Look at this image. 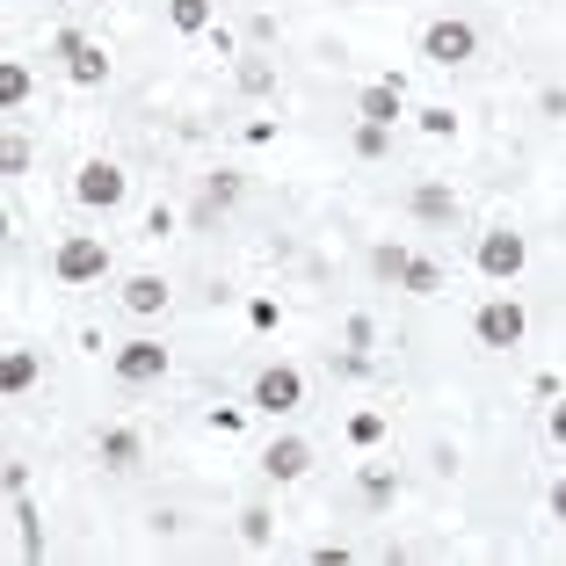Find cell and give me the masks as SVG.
<instances>
[{
  "mask_svg": "<svg viewBox=\"0 0 566 566\" xmlns=\"http://www.w3.org/2000/svg\"><path fill=\"white\" fill-rule=\"evenodd\" d=\"M167 22H175V36H211L218 8H211V0H167Z\"/></svg>",
  "mask_w": 566,
  "mask_h": 566,
  "instance_id": "obj_14",
  "label": "cell"
},
{
  "mask_svg": "<svg viewBox=\"0 0 566 566\" xmlns=\"http://www.w3.org/2000/svg\"><path fill=\"white\" fill-rule=\"evenodd\" d=\"M349 153H356V160H385V153H392V124H370V117H356V132H349Z\"/></svg>",
  "mask_w": 566,
  "mask_h": 566,
  "instance_id": "obj_19",
  "label": "cell"
},
{
  "mask_svg": "<svg viewBox=\"0 0 566 566\" xmlns=\"http://www.w3.org/2000/svg\"><path fill=\"white\" fill-rule=\"evenodd\" d=\"M240 197H248V182H240L233 167H218V175H203V211H233Z\"/></svg>",
  "mask_w": 566,
  "mask_h": 566,
  "instance_id": "obj_18",
  "label": "cell"
},
{
  "mask_svg": "<svg viewBox=\"0 0 566 566\" xmlns=\"http://www.w3.org/2000/svg\"><path fill=\"white\" fill-rule=\"evenodd\" d=\"M537 117L566 124V87H537Z\"/></svg>",
  "mask_w": 566,
  "mask_h": 566,
  "instance_id": "obj_26",
  "label": "cell"
},
{
  "mask_svg": "<svg viewBox=\"0 0 566 566\" xmlns=\"http://www.w3.org/2000/svg\"><path fill=\"white\" fill-rule=\"evenodd\" d=\"M240 95H276V66H269V59H240Z\"/></svg>",
  "mask_w": 566,
  "mask_h": 566,
  "instance_id": "obj_21",
  "label": "cell"
},
{
  "mask_svg": "<svg viewBox=\"0 0 566 566\" xmlns=\"http://www.w3.org/2000/svg\"><path fill=\"white\" fill-rule=\"evenodd\" d=\"M95 458H102L109 472H132V465H138V429H102V436H95Z\"/></svg>",
  "mask_w": 566,
  "mask_h": 566,
  "instance_id": "obj_15",
  "label": "cell"
},
{
  "mask_svg": "<svg viewBox=\"0 0 566 566\" xmlns=\"http://www.w3.org/2000/svg\"><path fill=\"white\" fill-rule=\"evenodd\" d=\"M407 218H421V226H458V189L450 182H415L407 189Z\"/></svg>",
  "mask_w": 566,
  "mask_h": 566,
  "instance_id": "obj_9",
  "label": "cell"
},
{
  "mask_svg": "<svg viewBox=\"0 0 566 566\" xmlns=\"http://www.w3.org/2000/svg\"><path fill=\"white\" fill-rule=\"evenodd\" d=\"M356 117H370V124H400V117H407V81H400V73L364 81V87H356Z\"/></svg>",
  "mask_w": 566,
  "mask_h": 566,
  "instance_id": "obj_8",
  "label": "cell"
},
{
  "mask_svg": "<svg viewBox=\"0 0 566 566\" xmlns=\"http://www.w3.org/2000/svg\"><path fill=\"white\" fill-rule=\"evenodd\" d=\"M545 429H552V443H559V450H566V392H559V400H552V415H545Z\"/></svg>",
  "mask_w": 566,
  "mask_h": 566,
  "instance_id": "obj_31",
  "label": "cell"
},
{
  "mask_svg": "<svg viewBox=\"0 0 566 566\" xmlns=\"http://www.w3.org/2000/svg\"><path fill=\"white\" fill-rule=\"evenodd\" d=\"M73 197H81L87 211H117V203L132 197V175H124L117 160H87L81 175H73Z\"/></svg>",
  "mask_w": 566,
  "mask_h": 566,
  "instance_id": "obj_5",
  "label": "cell"
},
{
  "mask_svg": "<svg viewBox=\"0 0 566 566\" xmlns=\"http://www.w3.org/2000/svg\"><path fill=\"white\" fill-rule=\"evenodd\" d=\"M472 334H480V349H523V334H531V313H523V305L501 291V298H486L480 313H472Z\"/></svg>",
  "mask_w": 566,
  "mask_h": 566,
  "instance_id": "obj_4",
  "label": "cell"
},
{
  "mask_svg": "<svg viewBox=\"0 0 566 566\" xmlns=\"http://www.w3.org/2000/svg\"><path fill=\"white\" fill-rule=\"evenodd\" d=\"M109 370H117L124 385H160L167 378V349L153 342V334H132V342L109 349Z\"/></svg>",
  "mask_w": 566,
  "mask_h": 566,
  "instance_id": "obj_6",
  "label": "cell"
},
{
  "mask_svg": "<svg viewBox=\"0 0 566 566\" xmlns=\"http://www.w3.org/2000/svg\"><path fill=\"white\" fill-rule=\"evenodd\" d=\"M262 415H298L305 407V378L291 364H269V370H254V392H248Z\"/></svg>",
  "mask_w": 566,
  "mask_h": 566,
  "instance_id": "obj_7",
  "label": "cell"
},
{
  "mask_svg": "<svg viewBox=\"0 0 566 566\" xmlns=\"http://www.w3.org/2000/svg\"><path fill=\"white\" fill-rule=\"evenodd\" d=\"M36 378H44L36 349H8V356H0V392H8V400H22V392H30Z\"/></svg>",
  "mask_w": 566,
  "mask_h": 566,
  "instance_id": "obj_12",
  "label": "cell"
},
{
  "mask_svg": "<svg viewBox=\"0 0 566 566\" xmlns=\"http://www.w3.org/2000/svg\"><path fill=\"white\" fill-rule=\"evenodd\" d=\"M240 537H248V545H254V552H262V545H269V537H276V516H269L262 501H254V509H240Z\"/></svg>",
  "mask_w": 566,
  "mask_h": 566,
  "instance_id": "obj_22",
  "label": "cell"
},
{
  "mask_svg": "<svg viewBox=\"0 0 566 566\" xmlns=\"http://www.w3.org/2000/svg\"><path fill=\"white\" fill-rule=\"evenodd\" d=\"M472 262H480V276H486V283H516L523 269H531V240L509 233V226H486L480 248H472Z\"/></svg>",
  "mask_w": 566,
  "mask_h": 566,
  "instance_id": "obj_1",
  "label": "cell"
},
{
  "mask_svg": "<svg viewBox=\"0 0 566 566\" xmlns=\"http://www.w3.org/2000/svg\"><path fill=\"white\" fill-rule=\"evenodd\" d=\"M51 269H59V283H102L117 262H109V240L66 233V240H59V254H51Z\"/></svg>",
  "mask_w": 566,
  "mask_h": 566,
  "instance_id": "obj_3",
  "label": "cell"
},
{
  "mask_svg": "<svg viewBox=\"0 0 566 566\" xmlns=\"http://www.w3.org/2000/svg\"><path fill=\"white\" fill-rule=\"evenodd\" d=\"M66 81L73 87H102V81H109V51H102V44H81L66 59Z\"/></svg>",
  "mask_w": 566,
  "mask_h": 566,
  "instance_id": "obj_17",
  "label": "cell"
},
{
  "mask_svg": "<svg viewBox=\"0 0 566 566\" xmlns=\"http://www.w3.org/2000/svg\"><path fill=\"white\" fill-rule=\"evenodd\" d=\"M175 226H182V218L167 211V203H153V211H146V233H153V240H167V233H175Z\"/></svg>",
  "mask_w": 566,
  "mask_h": 566,
  "instance_id": "obj_29",
  "label": "cell"
},
{
  "mask_svg": "<svg viewBox=\"0 0 566 566\" xmlns=\"http://www.w3.org/2000/svg\"><path fill=\"white\" fill-rule=\"evenodd\" d=\"M392 291H407V298H436V291H443V262L407 254V269H400V283H392Z\"/></svg>",
  "mask_w": 566,
  "mask_h": 566,
  "instance_id": "obj_13",
  "label": "cell"
},
{
  "mask_svg": "<svg viewBox=\"0 0 566 566\" xmlns=\"http://www.w3.org/2000/svg\"><path fill=\"white\" fill-rule=\"evenodd\" d=\"M22 102H30V66H22V59H0V109L15 117Z\"/></svg>",
  "mask_w": 566,
  "mask_h": 566,
  "instance_id": "obj_20",
  "label": "cell"
},
{
  "mask_svg": "<svg viewBox=\"0 0 566 566\" xmlns=\"http://www.w3.org/2000/svg\"><path fill=\"white\" fill-rule=\"evenodd\" d=\"M262 472H269V480H283V486L305 480V472H313V443H298V436H276V443L262 450Z\"/></svg>",
  "mask_w": 566,
  "mask_h": 566,
  "instance_id": "obj_10",
  "label": "cell"
},
{
  "mask_svg": "<svg viewBox=\"0 0 566 566\" xmlns=\"http://www.w3.org/2000/svg\"><path fill=\"white\" fill-rule=\"evenodd\" d=\"M407 254H415V248H378V254H370V269H378V276H385V283H400V269H407Z\"/></svg>",
  "mask_w": 566,
  "mask_h": 566,
  "instance_id": "obj_24",
  "label": "cell"
},
{
  "mask_svg": "<svg viewBox=\"0 0 566 566\" xmlns=\"http://www.w3.org/2000/svg\"><path fill=\"white\" fill-rule=\"evenodd\" d=\"M421 59H429V66H472V59H480V30H472L465 15L429 22V30H421Z\"/></svg>",
  "mask_w": 566,
  "mask_h": 566,
  "instance_id": "obj_2",
  "label": "cell"
},
{
  "mask_svg": "<svg viewBox=\"0 0 566 566\" xmlns=\"http://www.w3.org/2000/svg\"><path fill=\"white\" fill-rule=\"evenodd\" d=\"M0 175H30V146H22V138L0 146Z\"/></svg>",
  "mask_w": 566,
  "mask_h": 566,
  "instance_id": "obj_25",
  "label": "cell"
},
{
  "mask_svg": "<svg viewBox=\"0 0 566 566\" xmlns=\"http://www.w3.org/2000/svg\"><path fill=\"white\" fill-rule=\"evenodd\" d=\"M342 334H349V349H370V342H378V327H370V313H349V327H342Z\"/></svg>",
  "mask_w": 566,
  "mask_h": 566,
  "instance_id": "obj_27",
  "label": "cell"
},
{
  "mask_svg": "<svg viewBox=\"0 0 566 566\" xmlns=\"http://www.w3.org/2000/svg\"><path fill=\"white\" fill-rule=\"evenodd\" d=\"M276 319H283V313H276V298H248V327H262V334H269Z\"/></svg>",
  "mask_w": 566,
  "mask_h": 566,
  "instance_id": "obj_28",
  "label": "cell"
},
{
  "mask_svg": "<svg viewBox=\"0 0 566 566\" xmlns=\"http://www.w3.org/2000/svg\"><path fill=\"white\" fill-rule=\"evenodd\" d=\"M349 436H356V443H378V436H385V415H356Z\"/></svg>",
  "mask_w": 566,
  "mask_h": 566,
  "instance_id": "obj_30",
  "label": "cell"
},
{
  "mask_svg": "<svg viewBox=\"0 0 566 566\" xmlns=\"http://www.w3.org/2000/svg\"><path fill=\"white\" fill-rule=\"evenodd\" d=\"M356 494H364L370 509H392V501H400V472L392 465H364L356 472Z\"/></svg>",
  "mask_w": 566,
  "mask_h": 566,
  "instance_id": "obj_16",
  "label": "cell"
},
{
  "mask_svg": "<svg viewBox=\"0 0 566 566\" xmlns=\"http://www.w3.org/2000/svg\"><path fill=\"white\" fill-rule=\"evenodd\" d=\"M415 124L429 138H458V109H443V102H429V109H415Z\"/></svg>",
  "mask_w": 566,
  "mask_h": 566,
  "instance_id": "obj_23",
  "label": "cell"
},
{
  "mask_svg": "<svg viewBox=\"0 0 566 566\" xmlns=\"http://www.w3.org/2000/svg\"><path fill=\"white\" fill-rule=\"evenodd\" d=\"M552 516L566 523V472H559V480H552Z\"/></svg>",
  "mask_w": 566,
  "mask_h": 566,
  "instance_id": "obj_32",
  "label": "cell"
},
{
  "mask_svg": "<svg viewBox=\"0 0 566 566\" xmlns=\"http://www.w3.org/2000/svg\"><path fill=\"white\" fill-rule=\"evenodd\" d=\"M167 276H153V269H138V276H124V313H138V319H153V313H167Z\"/></svg>",
  "mask_w": 566,
  "mask_h": 566,
  "instance_id": "obj_11",
  "label": "cell"
}]
</instances>
